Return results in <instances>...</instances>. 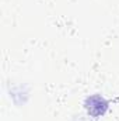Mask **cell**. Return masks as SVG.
<instances>
[{
    "mask_svg": "<svg viewBox=\"0 0 119 121\" xmlns=\"http://www.w3.org/2000/svg\"><path fill=\"white\" fill-rule=\"evenodd\" d=\"M94 108H97V116L102 114V113L107 110V103H105V100H104L102 97H99V96H94V97L88 99V101H87V110H88V113L92 114Z\"/></svg>",
    "mask_w": 119,
    "mask_h": 121,
    "instance_id": "cell-1",
    "label": "cell"
}]
</instances>
